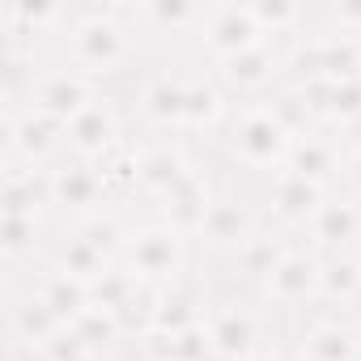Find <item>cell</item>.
<instances>
[{"label": "cell", "mask_w": 361, "mask_h": 361, "mask_svg": "<svg viewBox=\"0 0 361 361\" xmlns=\"http://www.w3.org/2000/svg\"><path fill=\"white\" fill-rule=\"evenodd\" d=\"M306 230L319 255H348L361 243V204L353 196H327Z\"/></svg>", "instance_id": "e0dca14e"}, {"label": "cell", "mask_w": 361, "mask_h": 361, "mask_svg": "<svg viewBox=\"0 0 361 361\" xmlns=\"http://www.w3.org/2000/svg\"><path fill=\"white\" fill-rule=\"evenodd\" d=\"M361 289V268L348 255H323V272H319V298L331 302V306H344L353 293Z\"/></svg>", "instance_id": "d6a6232c"}, {"label": "cell", "mask_w": 361, "mask_h": 361, "mask_svg": "<svg viewBox=\"0 0 361 361\" xmlns=\"http://www.w3.org/2000/svg\"><path fill=\"white\" fill-rule=\"evenodd\" d=\"M247 9H251L259 35H264V39H276V43H293V39H302L298 30L310 22V13H306L302 5H293V0H251Z\"/></svg>", "instance_id": "f1b7e54d"}, {"label": "cell", "mask_w": 361, "mask_h": 361, "mask_svg": "<svg viewBox=\"0 0 361 361\" xmlns=\"http://www.w3.org/2000/svg\"><path fill=\"white\" fill-rule=\"evenodd\" d=\"M102 361H128V357H119V353H115V357H102Z\"/></svg>", "instance_id": "f6af8a7d"}, {"label": "cell", "mask_w": 361, "mask_h": 361, "mask_svg": "<svg viewBox=\"0 0 361 361\" xmlns=\"http://www.w3.org/2000/svg\"><path fill=\"white\" fill-rule=\"evenodd\" d=\"M132 230H136V226H128V221L119 217V209H102V213L77 221L73 234H77L81 243H90L106 264H119L123 251H128V243H132Z\"/></svg>", "instance_id": "83f0119b"}, {"label": "cell", "mask_w": 361, "mask_h": 361, "mask_svg": "<svg viewBox=\"0 0 361 361\" xmlns=\"http://www.w3.org/2000/svg\"><path fill=\"white\" fill-rule=\"evenodd\" d=\"M192 157H188V145L183 136H161L157 145H145L140 149V196L149 200H166L183 178L192 174Z\"/></svg>", "instance_id": "9a60e30c"}, {"label": "cell", "mask_w": 361, "mask_h": 361, "mask_svg": "<svg viewBox=\"0 0 361 361\" xmlns=\"http://www.w3.org/2000/svg\"><path fill=\"white\" fill-rule=\"evenodd\" d=\"M213 204H217V188H213L209 170L192 166V174L157 204V221L170 226L174 234H183V238H200V230H204Z\"/></svg>", "instance_id": "9c48e42d"}, {"label": "cell", "mask_w": 361, "mask_h": 361, "mask_svg": "<svg viewBox=\"0 0 361 361\" xmlns=\"http://www.w3.org/2000/svg\"><path fill=\"white\" fill-rule=\"evenodd\" d=\"M73 331H77V336L98 353V357H115V353H119V340L128 336V331H123V323H119L111 310H102V306H90V310L73 323Z\"/></svg>", "instance_id": "836d02e7"}, {"label": "cell", "mask_w": 361, "mask_h": 361, "mask_svg": "<svg viewBox=\"0 0 361 361\" xmlns=\"http://www.w3.org/2000/svg\"><path fill=\"white\" fill-rule=\"evenodd\" d=\"M259 230H264L259 217H255L243 200L217 196V204H213V213H209V221H204V230H200V247H204L209 255L230 259V255H238Z\"/></svg>", "instance_id": "2e32d148"}, {"label": "cell", "mask_w": 361, "mask_h": 361, "mask_svg": "<svg viewBox=\"0 0 361 361\" xmlns=\"http://www.w3.org/2000/svg\"><path fill=\"white\" fill-rule=\"evenodd\" d=\"M51 196H56V209L73 213L77 221H85V217H94V213H102V209H111V196H106V188H102L98 170H94L90 161H77V157L51 166Z\"/></svg>", "instance_id": "7c38bea8"}, {"label": "cell", "mask_w": 361, "mask_h": 361, "mask_svg": "<svg viewBox=\"0 0 361 361\" xmlns=\"http://www.w3.org/2000/svg\"><path fill=\"white\" fill-rule=\"evenodd\" d=\"M353 259H357V268H361V243H357V247H353Z\"/></svg>", "instance_id": "7bdbcfd3"}, {"label": "cell", "mask_w": 361, "mask_h": 361, "mask_svg": "<svg viewBox=\"0 0 361 361\" xmlns=\"http://www.w3.org/2000/svg\"><path fill=\"white\" fill-rule=\"evenodd\" d=\"M56 209L51 166H5L0 170V217H43Z\"/></svg>", "instance_id": "5bb4252c"}, {"label": "cell", "mask_w": 361, "mask_h": 361, "mask_svg": "<svg viewBox=\"0 0 361 361\" xmlns=\"http://www.w3.org/2000/svg\"><path fill=\"white\" fill-rule=\"evenodd\" d=\"M98 98H102V85H98L94 77L77 73V68L43 73V77H35L30 90H26V106L39 111V115H47V119H56V123H64V128H68L81 111H90Z\"/></svg>", "instance_id": "5b68a950"}, {"label": "cell", "mask_w": 361, "mask_h": 361, "mask_svg": "<svg viewBox=\"0 0 361 361\" xmlns=\"http://www.w3.org/2000/svg\"><path fill=\"white\" fill-rule=\"evenodd\" d=\"M327 204V188L310 183L302 174H289V170H276L272 178V192H268V217L276 230H306L314 221V213Z\"/></svg>", "instance_id": "8fae6325"}, {"label": "cell", "mask_w": 361, "mask_h": 361, "mask_svg": "<svg viewBox=\"0 0 361 361\" xmlns=\"http://www.w3.org/2000/svg\"><path fill=\"white\" fill-rule=\"evenodd\" d=\"M204 327H209L217 361H251L255 353H264L259 319L238 302H213L204 314Z\"/></svg>", "instance_id": "52a82bcc"}, {"label": "cell", "mask_w": 361, "mask_h": 361, "mask_svg": "<svg viewBox=\"0 0 361 361\" xmlns=\"http://www.w3.org/2000/svg\"><path fill=\"white\" fill-rule=\"evenodd\" d=\"M285 170L310 178V183H319V188H331V178L344 170V149H340L336 132L319 128V132L293 140L289 145V157H285Z\"/></svg>", "instance_id": "ac0fdd59"}, {"label": "cell", "mask_w": 361, "mask_h": 361, "mask_svg": "<svg viewBox=\"0 0 361 361\" xmlns=\"http://www.w3.org/2000/svg\"><path fill=\"white\" fill-rule=\"evenodd\" d=\"M209 293L196 276H183V281H174L161 289V306H157V319H153V331L161 336H174V331H188L196 323H204L209 314Z\"/></svg>", "instance_id": "44dd1931"}, {"label": "cell", "mask_w": 361, "mask_h": 361, "mask_svg": "<svg viewBox=\"0 0 361 361\" xmlns=\"http://www.w3.org/2000/svg\"><path fill=\"white\" fill-rule=\"evenodd\" d=\"M340 319H344V323H353V327L361 331V289H357V293L340 306Z\"/></svg>", "instance_id": "60d3db41"}, {"label": "cell", "mask_w": 361, "mask_h": 361, "mask_svg": "<svg viewBox=\"0 0 361 361\" xmlns=\"http://www.w3.org/2000/svg\"><path fill=\"white\" fill-rule=\"evenodd\" d=\"M123 140V119H119V106H115V98L102 90V98L90 106V111H81L73 123H68V132H64V149L77 157V161H98L111 145H119Z\"/></svg>", "instance_id": "30bf717a"}, {"label": "cell", "mask_w": 361, "mask_h": 361, "mask_svg": "<svg viewBox=\"0 0 361 361\" xmlns=\"http://www.w3.org/2000/svg\"><path fill=\"white\" fill-rule=\"evenodd\" d=\"M102 178V188L111 196V204H128L132 196H140V145L132 136H123L119 145H111L98 161H90Z\"/></svg>", "instance_id": "cb8c5ba5"}, {"label": "cell", "mask_w": 361, "mask_h": 361, "mask_svg": "<svg viewBox=\"0 0 361 361\" xmlns=\"http://www.w3.org/2000/svg\"><path fill=\"white\" fill-rule=\"evenodd\" d=\"M60 272H68V276H77V281H98L111 264L90 247V243H81L77 234H68L64 243H60V251H56V259H51Z\"/></svg>", "instance_id": "e575fe53"}, {"label": "cell", "mask_w": 361, "mask_h": 361, "mask_svg": "<svg viewBox=\"0 0 361 361\" xmlns=\"http://www.w3.org/2000/svg\"><path fill=\"white\" fill-rule=\"evenodd\" d=\"M183 106H188V81H174L166 73H153L136 90V111L157 132H183Z\"/></svg>", "instance_id": "ffe728a7"}, {"label": "cell", "mask_w": 361, "mask_h": 361, "mask_svg": "<svg viewBox=\"0 0 361 361\" xmlns=\"http://www.w3.org/2000/svg\"><path fill=\"white\" fill-rule=\"evenodd\" d=\"M319 77L340 85L361 77V39L344 35H319Z\"/></svg>", "instance_id": "f546056e"}, {"label": "cell", "mask_w": 361, "mask_h": 361, "mask_svg": "<svg viewBox=\"0 0 361 361\" xmlns=\"http://www.w3.org/2000/svg\"><path fill=\"white\" fill-rule=\"evenodd\" d=\"M136 285H140V281H136L123 264H111L98 281H90V298H94V306H102V310L115 314V310L136 293Z\"/></svg>", "instance_id": "d590c367"}, {"label": "cell", "mask_w": 361, "mask_h": 361, "mask_svg": "<svg viewBox=\"0 0 361 361\" xmlns=\"http://www.w3.org/2000/svg\"><path fill=\"white\" fill-rule=\"evenodd\" d=\"M230 123V98L217 77H196L188 81V106H183V136H217Z\"/></svg>", "instance_id": "7402d4cb"}, {"label": "cell", "mask_w": 361, "mask_h": 361, "mask_svg": "<svg viewBox=\"0 0 361 361\" xmlns=\"http://www.w3.org/2000/svg\"><path fill=\"white\" fill-rule=\"evenodd\" d=\"M319 272H323V255L314 247H289L285 259L276 264V272L259 285V298L281 310L306 306L319 298Z\"/></svg>", "instance_id": "8992f818"}, {"label": "cell", "mask_w": 361, "mask_h": 361, "mask_svg": "<svg viewBox=\"0 0 361 361\" xmlns=\"http://www.w3.org/2000/svg\"><path fill=\"white\" fill-rule=\"evenodd\" d=\"M196 35H200L204 51L213 56V64L234 60V56L251 51L255 43H264V35H259L247 5H204V22H200Z\"/></svg>", "instance_id": "ba28073f"}, {"label": "cell", "mask_w": 361, "mask_h": 361, "mask_svg": "<svg viewBox=\"0 0 361 361\" xmlns=\"http://www.w3.org/2000/svg\"><path fill=\"white\" fill-rule=\"evenodd\" d=\"M188 243H192V238L174 234L170 226H161V221L153 217V221H145V226L132 230V243H128V251H123L119 264H123L136 281L166 289V285H174V281L188 276Z\"/></svg>", "instance_id": "7a4b0ae2"}, {"label": "cell", "mask_w": 361, "mask_h": 361, "mask_svg": "<svg viewBox=\"0 0 361 361\" xmlns=\"http://www.w3.org/2000/svg\"><path fill=\"white\" fill-rule=\"evenodd\" d=\"M327 26L319 35H344V39H361V0H336L323 9Z\"/></svg>", "instance_id": "f35d334b"}, {"label": "cell", "mask_w": 361, "mask_h": 361, "mask_svg": "<svg viewBox=\"0 0 361 361\" xmlns=\"http://www.w3.org/2000/svg\"><path fill=\"white\" fill-rule=\"evenodd\" d=\"M204 5H188V0H149V5L132 9V26H145L153 35H188L200 30Z\"/></svg>", "instance_id": "4316f807"}, {"label": "cell", "mask_w": 361, "mask_h": 361, "mask_svg": "<svg viewBox=\"0 0 361 361\" xmlns=\"http://www.w3.org/2000/svg\"><path fill=\"white\" fill-rule=\"evenodd\" d=\"M285 251H289V234L276 230V226H264L238 255H230V268H234V276H243L247 285L259 289L276 272V264L285 259Z\"/></svg>", "instance_id": "d4e9b609"}, {"label": "cell", "mask_w": 361, "mask_h": 361, "mask_svg": "<svg viewBox=\"0 0 361 361\" xmlns=\"http://www.w3.org/2000/svg\"><path fill=\"white\" fill-rule=\"evenodd\" d=\"M64 123L30 111L26 102H5V115H0L5 166H51V157L64 149Z\"/></svg>", "instance_id": "3957f363"}, {"label": "cell", "mask_w": 361, "mask_h": 361, "mask_svg": "<svg viewBox=\"0 0 361 361\" xmlns=\"http://www.w3.org/2000/svg\"><path fill=\"white\" fill-rule=\"evenodd\" d=\"M353 119H361V77H357V81H340V85H331L323 128H327V132H340V128H348Z\"/></svg>", "instance_id": "8d00e7d4"}, {"label": "cell", "mask_w": 361, "mask_h": 361, "mask_svg": "<svg viewBox=\"0 0 361 361\" xmlns=\"http://www.w3.org/2000/svg\"><path fill=\"white\" fill-rule=\"evenodd\" d=\"M285 47H289V43L264 39V43H255L251 51H243V56H234V60H221V64H217L221 90L259 94V90H268L272 81H285Z\"/></svg>", "instance_id": "4fadbf2b"}, {"label": "cell", "mask_w": 361, "mask_h": 361, "mask_svg": "<svg viewBox=\"0 0 361 361\" xmlns=\"http://www.w3.org/2000/svg\"><path fill=\"white\" fill-rule=\"evenodd\" d=\"M35 357H39V361H102V357H98V353H94L73 327H60V331H56Z\"/></svg>", "instance_id": "74e56055"}, {"label": "cell", "mask_w": 361, "mask_h": 361, "mask_svg": "<svg viewBox=\"0 0 361 361\" xmlns=\"http://www.w3.org/2000/svg\"><path fill=\"white\" fill-rule=\"evenodd\" d=\"M344 183H348V192H353V200L361 204V149L357 153H344Z\"/></svg>", "instance_id": "ab89813d"}, {"label": "cell", "mask_w": 361, "mask_h": 361, "mask_svg": "<svg viewBox=\"0 0 361 361\" xmlns=\"http://www.w3.org/2000/svg\"><path fill=\"white\" fill-rule=\"evenodd\" d=\"M357 361H361V353H357Z\"/></svg>", "instance_id": "bcb514c9"}, {"label": "cell", "mask_w": 361, "mask_h": 361, "mask_svg": "<svg viewBox=\"0 0 361 361\" xmlns=\"http://www.w3.org/2000/svg\"><path fill=\"white\" fill-rule=\"evenodd\" d=\"M5 361H22V353H18V348H9V357H5Z\"/></svg>", "instance_id": "ee69618b"}, {"label": "cell", "mask_w": 361, "mask_h": 361, "mask_svg": "<svg viewBox=\"0 0 361 361\" xmlns=\"http://www.w3.org/2000/svg\"><path fill=\"white\" fill-rule=\"evenodd\" d=\"M251 361H285V357H281V353H272V348H264V353H255Z\"/></svg>", "instance_id": "b9f144b4"}, {"label": "cell", "mask_w": 361, "mask_h": 361, "mask_svg": "<svg viewBox=\"0 0 361 361\" xmlns=\"http://www.w3.org/2000/svg\"><path fill=\"white\" fill-rule=\"evenodd\" d=\"M264 106H268V115H272V119H276V123H281V128H285L293 140H302V136L319 132L314 115L306 111V102L298 98V90H293V85H285V81H281V85H276L268 98H264Z\"/></svg>", "instance_id": "1f68e13d"}, {"label": "cell", "mask_w": 361, "mask_h": 361, "mask_svg": "<svg viewBox=\"0 0 361 361\" xmlns=\"http://www.w3.org/2000/svg\"><path fill=\"white\" fill-rule=\"evenodd\" d=\"M289 145H293V136L268 115L264 102L247 106V111L234 115L230 128H226V153H230L238 166H247V170H285Z\"/></svg>", "instance_id": "277c9868"}, {"label": "cell", "mask_w": 361, "mask_h": 361, "mask_svg": "<svg viewBox=\"0 0 361 361\" xmlns=\"http://www.w3.org/2000/svg\"><path fill=\"white\" fill-rule=\"evenodd\" d=\"M30 293L64 323V327H73L90 306H94V298H90V281H77V276H68V272H60L56 264H47V268H39L35 272V281H30Z\"/></svg>", "instance_id": "d6986e66"}, {"label": "cell", "mask_w": 361, "mask_h": 361, "mask_svg": "<svg viewBox=\"0 0 361 361\" xmlns=\"http://www.w3.org/2000/svg\"><path fill=\"white\" fill-rule=\"evenodd\" d=\"M357 353H361V331L353 323L327 314L302 331L293 361H357Z\"/></svg>", "instance_id": "603a6c76"}, {"label": "cell", "mask_w": 361, "mask_h": 361, "mask_svg": "<svg viewBox=\"0 0 361 361\" xmlns=\"http://www.w3.org/2000/svg\"><path fill=\"white\" fill-rule=\"evenodd\" d=\"M68 56L73 68L85 77H123L128 64L136 60V39L132 26L119 18L115 5H90V9H73L68 22Z\"/></svg>", "instance_id": "6da1fadb"}, {"label": "cell", "mask_w": 361, "mask_h": 361, "mask_svg": "<svg viewBox=\"0 0 361 361\" xmlns=\"http://www.w3.org/2000/svg\"><path fill=\"white\" fill-rule=\"evenodd\" d=\"M64 323L35 298V293H26V298H13L9 302V344L13 348H26V353H39L56 331H60Z\"/></svg>", "instance_id": "484cf974"}, {"label": "cell", "mask_w": 361, "mask_h": 361, "mask_svg": "<svg viewBox=\"0 0 361 361\" xmlns=\"http://www.w3.org/2000/svg\"><path fill=\"white\" fill-rule=\"evenodd\" d=\"M39 234H43V217H0V255L9 268H18L22 259H35L39 251Z\"/></svg>", "instance_id": "4dcf8cb0"}]
</instances>
